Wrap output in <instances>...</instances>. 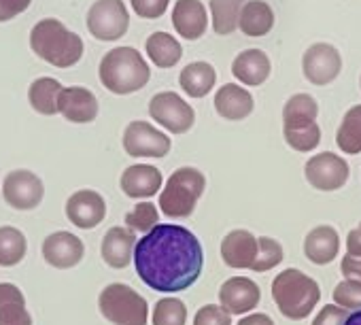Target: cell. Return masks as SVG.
Instances as JSON below:
<instances>
[{
    "mask_svg": "<svg viewBox=\"0 0 361 325\" xmlns=\"http://www.w3.org/2000/svg\"><path fill=\"white\" fill-rule=\"evenodd\" d=\"M140 281L153 291L190 289L202 274L204 251L194 232L176 223H157L134 245L132 253Z\"/></svg>",
    "mask_w": 361,
    "mask_h": 325,
    "instance_id": "obj_1",
    "label": "cell"
},
{
    "mask_svg": "<svg viewBox=\"0 0 361 325\" xmlns=\"http://www.w3.org/2000/svg\"><path fill=\"white\" fill-rule=\"evenodd\" d=\"M272 300L283 317L291 321L306 319L321 300V287L298 268H287L272 281Z\"/></svg>",
    "mask_w": 361,
    "mask_h": 325,
    "instance_id": "obj_2",
    "label": "cell"
},
{
    "mask_svg": "<svg viewBox=\"0 0 361 325\" xmlns=\"http://www.w3.org/2000/svg\"><path fill=\"white\" fill-rule=\"evenodd\" d=\"M32 51L56 68H71L83 56V41L60 20H41L30 32Z\"/></svg>",
    "mask_w": 361,
    "mask_h": 325,
    "instance_id": "obj_3",
    "label": "cell"
},
{
    "mask_svg": "<svg viewBox=\"0 0 361 325\" xmlns=\"http://www.w3.org/2000/svg\"><path fill=\"white\" fill-rule=\"evenodd\" d=\"M98 73L102 85L117 96L142 90L151 77L145 58L134 47H115L104 54Z\"/></svg>",
    "mask_w": 361,
    "mask_h": 325,
    "instance_id": "obj_4",
    "label": "cell"
},
{
    "mask_svg": "<svg viewBox=\"0 0 361 325\" xmlns=\"http://www.w3.org/2000/svg\"><path fill=\"white\" fill-rule=\"evenodd\" d=\"M204 190L207 177L194 166H183L170 175L166 188L161 190L159 209L170 219H185L196 211Z\"/></svg>",
    "mask_w": 361,
    "mask_h": 325,
    "instance_id": "obj_5",
    "label": "cell"
},
{
    "mask_svg": "<svg viewBox=\"0 0 361 325\" xmlns=\"http://www.w3.org/2000/svg\"><path fill=\"white\" fill-rule=\"evenodd\" d=\"M98 308L113 325H147L149 304L126 283H111L98 295Z\"/></svg>",
    "mask_w": 361,
    "mask_h": 325,
    "instance_id": "obj_6",
    "label": "cell"
},
{
    "mask_svg": "<svg viewBox=\"0 0 361 325\" xmlns=\"http://www.w3.org/2000/svg\"><path fill=\"white\" fill-rule=\"evenodd\" d=\"M130 16L123 0H96L87 11V30L98 41H117L128 32Z\"/></svg>",
    "mask_w": 361,
    "mask_h": 325,
    "instance_id": "obj_7",
    "label": "cell"
},
{
    "mask_svg": "<svg viewBox=\"0 0 361 325\" xmlns=\"http://www.w3.org/2000/svg\"><path fill=\"white\" fill-rule=\"evenodd\" d=\"M149 115L172 134H185L188 130H192L196 121L192 104H188L174 92L155 94L149 102Z\"/></svg>",
    "mask_w": 361,
    "mask_h": 325,
    "instance_id": "obj_8",
    "label": "cell"
},
{
    "mask_svg": "<svg viewBox=\"0 0 361 325\" xmlns=\"http://www.w3.org/2000/svg\"><path fill=\"white\" fill-rule=\"evenodd\" d=\"M304 175H306V181L314 190L336 192V190H342L348 181V164L344 157L331 151H323V153L312 155L306 161Z\"/></svg>",
    "mask_w": 361,
    "mask_h": 325,
    "instance_id": "obj_9",
    "label": "cell"
},
{
    "mask_svg": "<svg viewBox=\"0 0 361 325\" xmlns=\"http://www.w3.org/2000/svg\"><path fill=\"white\" fill-rule=\"evenodd\" d=\"M170 138L147 121H132L123 132V149L130 157H164L168 155Z\"/></svg>",
    "mask_w": 361,
    "mask_h": 325,
    "instance_id": "obj_10",
    "label": "cell"
},
{
    "mask_svg": "<svg viewBox=\"0 0 361 325\" xmlns=\"http://www.w3.org/2000/svg\"><path fill=\"white\" fill-rule=\"evenodd\" d=\"M45 188L43 181L30 171H13L5 177L3 198L9 207L18 211H32L43 202Z\"/></svg>",
    "mask_w": 361,
    "mask_h": 325,
    "instance_id": "obj_11",
    "label": "cell"
},
{
    "mask_svg": "<svg viewBox=\"0 0 361 325\" xmlns=\"http://www.w3.org/2000/svg\"><path fill=\"white\" fill-rule=\"evenodd\" d=\"M302 70H304V77L312 85H327L340 75L342 58L334 45L314 43L306 49L302 58Z\"/></svg>",
    "mask_w": 361,
    "mask_h": 325,
    "instance_id": "obj_12",
    "label": "cell"
},
{
    "mask_svg": "<svg viewBox=\"0 0 361 325\" xmlns=\"http://www.w3.org/2000/svg\"><path fill=\"white\" fill-rule=\"evenodd\" d=\"M66 217L81 230H94L106 217V202L94 190H79L66 200Z\"/></svg>",
    "mask_w": 361,
    "mask_h": 325,
    "instance_id": "obj_13",
    "label": "cell"
},
{
    "mask_svg": "<svg viewBox=\"0 0 361 325\" xmlns=\"http://www.w3.org/2000/svg\"><path fill=\"white\" fill-rule=\"evenodd\" d=\"M262 300L259 285L247 276H232L219 289V306L230 314H247Z\"/></svg>",
    "mask_w": 361,
    "mask_h": 325,
    "instance_id": "obj_14",
    "label": "cell"
},
{
    "mask_svg": "<svg viewBox=\"0 0 361 325\" xmlns=\"http://www.w3.org/2000/svg\"><path fill=\"white\" fill-rule=\"evenodd\" d=\"M85 247L79 236L71 232H54L43 243V257L49 266L58 270L75 268L83 259Z\"/></svg>",
    "mask_w": 361,
    "mask_h": 325,
    "instance_id": "obj_15",
    "label": "cell"
},
{
    "mask_svg": "<svg viewBox=\"0 0 361 325\" xmlns=\"http://www.w3.org/2000/svg\"><path fill=\"white\" fill-rule=\"evenodd\" d=\"M58 113L73 123H90L98 117V98L87 87H62L58 94Z\"/></svg>",
    "mask_w": 361,
    "mask_h": 325,
    "instance_id": "obj_16",
    "label": "cell"
},
{
    "mask_svg": "<svg viewBox=\"0 0 361 325\" xmlns=\"http://www.w3.org/2000/svg\"><path fill=\"white\" fill-rule=\"evenodd\" d=\"M207 7L200 0H176L172 9V26L188 41H198L207 32Z\"/></svg>",
    "mask_w": 361,
    "mask_h": 325,
    "instance_id": "obj_17",
    "label": "cell"
},
{
    "mask_svg": "<svg viewBox=\"0 0 361 325\" xmlns=\"http://www.w3.org/2000/svg\"><path fill=\"white\" fill-rule=\"evenodd\" d=\"M224 264L236 270H251L257 257V238L249 230H232L221 243Z\"/></svg>",
    "mask_w": 361,
    "mask_h": 325,
    "instance_id": "obj_18",
    "label": "cell"
},
{
    "mask_svg": "<svg viewBox=\"0 0 361 325\" xmlns=\"http://www.w3.org/2000/svg\"><path fill=\"white\" fill-rule=\"evenodd\" d=\"M340 234L334 226H317L304 238V255L314 266H327L338 257Z\"/></svg>",
    "mask_w": 361,
    "mask_h": 325,
    "instance_id": "obj_19",
    "label": "cell"
},
{
    "mask_svg": "<svg viewBox=\"0 0 361 325\" xmlns=\"http://www.w3.org/2000/svg\"><path fill=\"white\" fill-rule=\"evenodd\" d=\"M161 171L149 164L128 166L121 175V190L128 198H151L161 190Z\"/></svg>",
    "mask_w": 361,
    "mask_h": 325,
    "instance_id": "obj_20",
    "label": "cell"
},
{
    "mask_svg": "<svg viewBox=\"0 0 361 325\" xmlns=\"http://www.w3.org/2000/svg\"><path fill=\"white\" fill-rule=\"evenodd\" d=\"M134 245H136V234L130 228H121L115 226L111 228L104 238H102V259L115 268V270H123L128 268V264L132 262V253H134Z\"/></svg>",
    "mask_w": 361,
    "mask_h": 325,
    "instance_id": "obj_21",
    "label": "cell"
},
{
    "mask_svg": "<svg viewBox=\"0 0 361 325\" xmlns=\"http://www.w3.org/2000/svg\"><path fill=\"white\" fill-rule=\"evenodd\" d=\"M253 96L236 83H226L215 94V111L219 113V117L228 121H240L249 117L253 113Z\"/></svg>",
    "mask_w": 361,
    "mask_h": 325,
    "instance_id": "obj_22",
    "label": "cell"
},
{
    "mask_svg": "<svg viewBox=\"0 0 361 325\" xmlns=\"http://www.w3.org/2000/svg\"><path fill=\"white\" fill-rule=\"evenodd\" d=\"M270 58L262 49H247L232 64V75L245 85H262L270 77Z\"/></svg>",
    "mask_w": 361,
    "mask_h": 325,
    "instance_id": "obj_23",
    "label": "cell"
},
{
    "mask_svg": "<svg viewBox=\"0 0 361 325\" xmlns=\"http://www.w3.org/2000/svg\"><path fill=\"white\" fill-rule=\"evenodd\" d=\"M274 26V11L264 0H249L243 5L238 16V28L247 37H266Z\"/></svg>",
    "mask_w": 361,
    "mask_h": 325,
    "instance_id": "obj_24",
    "label": "cell"
},
{
    "mask_svg": "<svg viewBox=\"0 0 361 325\" xmlns=\"http://www.w3.org/2000/svg\"><path fill=\"white\" fill-rule=\"evenodd\" d=\"M0 325H32L26 298L13 283H0Z\"/></svg>",
    "mask_w": 361,
    "mask_h": 325,
    "instance_id": "obj_25",
    "label": "cell"
},
{
    "mask_svg": "<svg viewBox=\"0 0 361 325\" xmlns=\"http://www.w3.org/2000/svg\"><path fill=\"white\" fill-rule=\"evenodd\" d=\"M217 81V73L209 62H192L178 75V83L192 98H204Z\"/></svg>",
    "mask_w": 361,
    "mask_h": 325,
    "instance_id": "obj_26",
    "label": "cell"
},
{
    "mask_svg": "<svg viewBox=\"0 0 361 325\" xmlns=\"http://www.w3.org/2000/svg\"><path fill=\"white\" fill-rule=\"evenodd\" d=\"M145 47H147L151 62L157 68H172L180 60V56H183V47H180V43L168 32H153L147 39Z\"/></svg>",
    "mask_w": 361,
    "mask_h": 325,
    "instance_id": "obj_27",
    "label": "cell"
},
{
    "mask_svg": "<svg viewBox=\"0 0 361 325\" xmlns=\"http://www.w3.org/2000/svg\"><path fill=\"white\" fill-rule=\"evenodd\" d=\"M285 142L300 153L314 151L321 142V128L317 121H283Z\"/></svg>",
    "mask_w": 361,
    "mask_h": 325,
    "instance_id": "obj_28",
    "label": "cell"
},
{
    "mask_svg": "<svg viewBox=\"0 0 361 325\" xmlns=\"http://www.w3.org/2000/svg\"><path fill=\"white\" fill-rule=\"evenodd\" d=\"M62 92V83L51 77L37 79L28 90L30 106L41 115H56L58 113V94Z\"/></svg>",
    "mask_w": 361,
    "mask_h": 325,
    "instance_id": "obj_29",
    "label": "cell"
},
{
    "mask_svg": "<svg viewBox=\"0 0 361 325\" xmlns=\"http://www.w3.org/2000/svg\"><path fill=\"white\" fill-rule=\"evenodd\" d=\"M336 142H338L340 151H344L348 155L361 153V104L350 106L344 113L342 123L336 132Z\"/></svg>",
    "mask_w": 361,
    "mask_h": 325,
    "instance_id": "obj_30",
    "label": "cell"
},
{
    "mask_svg": "<svg viewBox=\"0 0 361 325\" xmlns=\"http://www.w3.org/2000/svg\"><path fill=\"white\" fill-rule=\"evenodd\" d=\"M28 251V240L24 232H20L13 226H3L0 228V266L11 268L18 266Z\"/></svg>",
    "mask_w": 361,
    "mask_h": 325,
    "instance_id": "obj_31",
    "label": "cell"
},
{
    "mask_svg": "<svg viewBox=\"0 0 361 325\" xmlns=\"http://www.w3.org/2000/svg\"><path fill=\"white\" fill-rule=\"evenodd\" d=\"M247 0H211L213 28L217 35H232L238 28V16Z\"/></svg>",
    "mask_w": 361,
    "mask_h": 325,
    "instance_id": "obj_32",
    "label": "cell"
},
{
    "mask_svg": "<svg viewBox=\"0 0 361 325\" xmlns=\"http://www.w3.org/2000/svg\"><path fill=\"white\" fill-rule=\"evenodd\" d=\"M188 308L178 298H161L153 308V325H185Z\"/></svg>",
    "mask_w": 361,
    "mask_h": 325,
    "instance_id": "obj_33",
    "label": "cell"
},
{
    "mask_svg": "<svg viewBox=\"0 0 361 325\" xmlns=\"http://www.w3.org/2000/svg\"><path fill=\"white\" fill-rule=\"evenodd\" d=\"M319 104L310 94H295L285 102L283 121H317Z\"/></svg>",
    "mask_w": 361,
    "mask_h": 325,
    "instance_id": "obj_34",
    "label": "cell"
},
{
    "mask_svg": "<svg viewBox=\"0 0 361 325\" xmlns=\"http://www.w3.org/2000/svg\"><path fill=\"white\" fill-rule=\"evenodd\" d=\"M285 253L279 240L270 238V236H262L257 238V257L251 266L253 272H268L272 268H276L283 262Z\"/></svg>",
    "mask_w": 361,
    "mask_h": 325,
    "instance_id": "obj_35",
    "label": "cell"
},
{
    "mask_svg": "<svg viewBox=\"0 0 361 325\" xmlns=\"http://www.w3.org/2000/svg\"><path fill=\"white\" fill-rule=\"evenodd\" d=\"M126 223L132 232H149L159 223V213L155 209V204L151 202H140L136 204L128 215H126Z\"/></svg>",
    "mask_w": 361,
    "mask_h": 325,
    "instance_id": "obj_36",
    "label": "cell"
},
{
    "mask_svg": "<svg viewBox=\"0 0 361 325\" xmlns=\"http://www.w3.org/2000/svg\"><path fill=\"white\" fill-rule=\"evenodd\" d=\"M334 302L340 308H361V281L357 278H344L334 289Z\"/></svg>",
    "mask_w": 361,
    "mask_h": 325,
    "instance_id": "obj_37",
    "label": "cell"
},
{
    "mask_svg": "<svg viewBox=\"0 0 361 325\" xmlns=\"http://www.w3.org/2000/svg\"><path fill=\"white\" fill-rule=\"evenodd\" d=\"M194 325H232V314L217 304H207L196 312Z\"/></svg>",
    "mask_w": 361,
    "mask_h": 325,
    "instance_id": "obj_38",
    "label": "cell"
},
{
    "mask_svg": "<svg viewBox=\"0 0 361 325\" xmlns=\"http://www.w3.org/2000/svg\"><path fill=\"white\" fill-rule=\"evenodd\" d=\"M132 9L142 20H157L166 13L170 0H130Z\"/></svg>",
    "mask_w": 361,
    "mask_h": 325,
    "instance_id": "obj_39",
    "label": "cell"
},
{
    "mask_svg": "<svg viewBox=\"0 0 361 325\" xmlns=\"http://www.w3.org/2000/svg\"><path fill=\"white\" fill-rule=\"evenodd\" d=\"M346 317H348L346 308H340L336 304H327L317 312V317L312 319V325H344Z\"/></svg>",
    "mask_w": 361,
    "mask_h": 325,
    "instance_id": "obj_40",
    "label": "cell"
},
{
    "mask_svg": "<svg viewBox=\"0 0 361 325\" xmlns=\"http://www.w3.org/2000/svg\"><path fill=\"white\" fill-rule=\"evenodd\" d=\"M32 0H0V22H9L24 13Z\"/></svg>",
    "mask_w": 361,
    "mask_h": 325,
    "instance_id": "obj_41",
    "label": "cell"
},
{
    "mask_svg": "<svg viewBox=\"0 0 361 325\" xmlns=\"http://www.w3.org/2000/svg\"><path fill=\"white\" fill-rule=\"evenodd\" d=\"M340 270H342L344 278H357V281H361V257L346 253V257H342Z\"/></svg>",
    "mask_w": 361,
    "mask_h": 325,
    "instance_id": "obj_42",
    "label": "cell"
},
{
    "mask_svg": "<svg viewBox=\"0 0 361 325\" xmlns=\"http://www.w3.org/2000/svg\"><path fill=\"white\" fill-rule=\"evenodd\" d=\"M346 253L361 257V223L348 232V236H346Z\"/></svg>",
    "mask_w": 361,
    "mask_h": 325,
    "instance_id": "obj_43",
    "label": "cell"
},
{
    "mask_svg": "<svg viewBox=\"0 0 361 325\" xmlns=\"http://www.w3.org/2000/svg\"><path fill=\"white\" fill-rule=\"evenodd\" d=\"M238 325H274L272 317L266 314V312H251L247 317H243L238 321Z\"/></svg>",
    "mask_w": 361,
    "mask_h": 325,
    "instance_id": "obj_44",
    "label": "cell"
},
{
    "mask_svg": "<svg viewBox=\"0 0 361 325\" xmlns=\"http://www.w3.org/2000/svg\"><path fill=\"white\" fill-rule=\"evenodd\" d=\"M344 325H361V308H359V310H355V312H348V317H346Z\"/></svg>",
    "mask_w": 361,
    "mask_h": 325,
    "instance_id": "obj_45",
    "label": "cell"
},
{
    "mask_svg": "<svg viewBox=\"0 0 361 325\" xmlns=\"http://www.w3.org/2000/svg\"><path fill=\"white\" fill-rule=\"evenodd\" d=\"M359 83H361V81H359Z\"/></svg>",
    "mask_w": 361,
    "mask_h": 325,
    "instance_id": "obj_46",
    "label": "cell"
}]
</instances>
